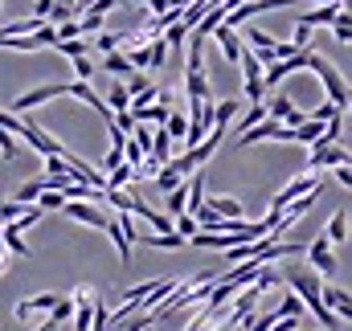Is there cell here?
I'll use <instances>...</instances> for the list:
<instances>
[{
	"label": "cell",
	"instance_id": "cell-16",
	"mask_svg": "<svg viewBox=\"0 0 352 331\" xmlns=\"http://www.w3.org/2000/svg\"><path fill=\"white\" fill-rule=\"evenodd\" d=\"M205 205H209L217 217H246L242 201H234V196H205Z\"/></svg>",
	"mask_w": 352,
	"mask_h": 331
},
{
	"label": "cell",
	"instance_id": "cell-48",
	"mask_svg": "<svg viewBox=\"0 0 352 331\" xmlns=\"http://www.w3.org/2000/svg\"><path fill=\"white\" fill-rule=\"evenodd\" d=\"M263 119H266V106H263V102H254V106L242 115V131H246V127H254V123H263Z\"/></svg>",
	"mask_w": 352,
	"mask_h": 331
},
{
	"label": "cell",
	"instance_id": "cell-31",
	"mask_svg": "<svg viewBox=\"0 0 352 331\" xmlns=\"http://www.w3.org/2000/svg\"><path fill=\"white\" fill-rule=\"evenodd\" d=\"M238 115V102L234 98H221V102H213V123L217 127H230V119Z\"/></svg>",
	"mask_w": 352,
	"mask_h": 331
},
{
	"label": "cell",
	"instance_id": "cell-33",
	"mask_svg": "<svg viewBox=\"0 0 352 331\" xmlns=\"http://www.w3.org/2000/svg\"><path fill=\"white\" fill-rule=\"evenodd\" d=\"M164 131H168L173 139H184V135H188V119H184L180 111H168V119H164Z\"/></svg>",
	"mask_w": 352,
	"mask_h": 331
},
{
	"label": "cell",
	"instance_id": "cell-41",
	"mask_svg": "<svg viewBox=\"0 0 352 331\" xmlns=\"http://www.w3.org/2000/svg\"><path fill=\"white\" fill-rule=\"evenodd\" d=\"M173 229L184 238V242H188V238L197 233V221H192V213H180V217H173Z\"/></svg>",
	"mask_w": 352,
	"mask_h": 331
},
{
	"label": "cell",
	"instance_id": "cell-32",
	"mask_svg": "<svg viewBox=\"0 0 352 331\" xmlns=\"http://www.w3.org/2000/svg\"><path fill=\"white\" fill-rule=\"evenodd\" d=\"M62 205H66V196H62L58 188H45V192L37 196V209H41V213H58Z\"/></svg>",
	"mask_w": 352,
	"mask_h": 331
},
{
	"label": "cell",
	"instance_id": "cell-10",
	"mask_svg": "<svg viewBox=\"0 0 352 331\" xmlns=\"http://www.w3.org/2000/svg\"><path fill=\"white\" fill-rule=\"evenodd\" d=\"M209 37L221 45V58H226V62H238V58H242V49H246V45H242V37H238V29H230V25H217Z\"/></svg>",
	"mask_w": 352,
	"mask_h": 331
},
{
	"label": "cell",
	"instance_id": "cell-42",
	"mask_svg": "<svg viewBox=\"0 0 352 331\" xmlns=\"http://www.w3.org/2000/svg\"><path fill=\"white\" fill-rule=\"evenodd\" d=\"M291 45H295V49H311V25L295 21V37H291Z\"/></svg>",
	"mask_w": 352,
	"mask_h": 331
},
{
	"label": "cell",
	"instance_id": "cell-59",
	"mask_svg": "<svg viewBox=\"0 0 352 331\" xmlns=\"http://www.w3.org/2000/svg\"><path fill=\"white\" fill-rule=\"evenodd\" d=\"M0 12H4V4H0Z\"/></svg>",
	"mask_w": 352,
	"mask_h": 331
},
{
	"label": "cell",
	"instance_id": "cell-28",
	"mask_svg": "<svg viewBox=\"0 0 352 331\" xmlns=\"http://www.w3.org/2000/svg\"><path fill=\"white\" fill-rule=\"evenodd\" d=\"M41 192H45V180H25V184L12 192V201H21V205H37Z\"/></svg>",
	"mask_w": 352,
	"mask_h": 331
},
{
	"label": "cell",
	"instance_id": "cell-40",
	"mask_svg": "<svg viewBox=\"0 0 352 331\" xmlns=\"http://www.w3.org/2000/svg\"><path fill=\"white\" fill-rule=\"evenodd\" d=\"M70 66H74V78H78V82H90V78H94V62H90L87 54H82V58H70Z\"/></svg>",
	"mask_w": 352,
	"mask_h": 331
},
{
	"label": "cell",
	"instance_id": "cell-57",
	"mask_svg": "<svg viewBox=\"0 0 352 331\" xmlns=\"http://www.w3.org/2000/svg\"><path fill=\"white\" fill-rule=\"evenodd\" d=\"M4 266H8V262H4V258H0V274H4Z\"/></svg>",
	"mask_w": 352,
	"mask_h": 331
},
{
	"label": "cell",
	"instance_id": "cell-27",
	"mask_svg": "<svg viewBox=\"0 0 352 331\" xmlns=\"http://www.w3.org/2000/svg\"><path fill=\"white\" fill-rule=\"evenodd\" d=\"M164 201H168V217H180L184 205H188V180H180L173 192H164Z\"/></svg>",
	"mask_w": 352,
	"mask_h": 331
},
{
	"label": "cell",
	"instance_id": "cell-51",
	"mask_svg": "<svg viewBox=\"0 0 352 331\" xmlns=\"http://www.w3.org/2000/svg\"><path fill=\"white\" fill-rule=\"evenodd\" d=\"M119 164H123V148H111V152L102 156V168L111 172V168H119Z\"/></svg>",
	"mask_w": 352,
	"mask_h": 331
},
{
	"label": "cell",
	"instance_id": "cell-49",
	"mask_svg": "<svg viewBox=\"0 0 352 331\" xmlns=\"http://www.w3.org/2000/svg\"><path fill=\"white\" fill-rule=\"evenodd\" d=\"M21 213H25V205H21V201H4V205H0V221H16Z\"/></svg>",
	"mask_w": 352,
	"mask_h": 331
},
{
	"label": "cell",
	"instance_id": "cell-6",
	"mask_svg": "<svg viewBox=\"0 0 352 331\" xmlns=\"http://www.w3.org/2000/svg\"><path fill=\"white\" fill-rule=\"evenodd\" d=\"M307 54H311V49H303V54H295V58H278V62H270V66L263 70V86H278L283 78L307 70Z\"/></svg>",
	"mask_w": 352,
	"mask_h": 331
},
{
	"label": "cell",
	"instance_id": "cell-26",
	"mask_svg": "<svg viewBox=\"0 0 352 331\" xmlns=\"http://www.w3.org/2000/svg\"><path fill=\"white\" fill-rule=\"evenodd\" d=\"M0 242H4V249H8V253H16V258H29V253H33V249L25 246V238H21L12 225H4V229H0Z\"/></svg>",
	"mask_w": 352,
	"mask_h": 331
},
{
	"label": "cell",
	"instance_id": "cell-43",
	"mask_svg": "<svg viewBox=\"0 0 352 331\" xmlns=\"http://www.w3.org/2000/svg\"><path fill=\"white\" fill-rule=\"evenodd\" d=\"M156 98H160V86H144V90L131 94V106H152Z\"/></svg>",
	"mask_w": 352,
	"mask_h": 331
},
{
	"label": "cell",
	"instance_id": "cell-30",
	"mask_svg": "<svg viewBox=\"0 0 352 331\" xmlns=\"http://www.w3.org/2000/svg\"><path fill=\"white\" fill-rule=\"evenodd\" d=\"M131 180H135V168L127 164V160H123L119 168H111V172H107V188H123V184H131Z\"/></svg>",
	"mask_w": 352,
	"mask_h": 331
},
{
	"label": "cell",
	"instance_id": "cell-5",
	"mask_svg": "<svg viewBox=\"0 0 352 331\" xmlns=\"http://www.w3.org/2000/svg\"><path fill=\"white\" fill-rule=\"evenodd\" d=\"M303 253H307V262H311V270L316 274H324V278H332L336 274V253H332V242L320 233L311 246H303Z\"/></svg>",
	"mask_w": 352,
	"mask_h": 331
},
{
	"label": "cell",
	"instance_id": "cell-37",
	"mask_svg": "<svg viewBox=\"0 0 352 331\" xmlns=\"http://www.w3.org/2000/svg\"><path fill=\"white\" fill-rule=\"evenodd\" d=\"M156 282H160V278H152V282H140V286H127V290H123V303H140V299H148V295L156 290Z\"/></svg>",
	"mask_w": 352,
	"mask_h": 331
},
{
	"label": "cell",
	"instance_id": "cell-13",
	"mask_svg": "<svg viewBox=\"0 0 352 331\" xmlns=\"http://www.w3.org/2000/svg\"><path fill=\"white\" fill-rule=\"evenodd\" d=\"M184 94H188V102L209 98V78H205V70H184Z\"/></svg>",
	"mask_w": 352,
	"mask_h": 331
},
{
	"label": "cell",
	"instance_id": "cell-12",
	"mask_svg": "<svg viewBox=\"0 0 352 331\" xmlns=\"http://www.w3.org/2000/svg\"><path fill=\"white\" fill-rule=\"evenodd\" d=\"M148 156H152L156 164H168V160H173V135H168L164 127L152 131V148H148Z\"/></svg>",
	"mask_w": 352,
	"mask_h": 331
},
{
	"label": "cell",
	"instance_id": "cell-50",
	"mask_svg": "<svg viewBox=\"0 0 352 331\" xmlns=\"http://www.w3.org/2000/svg\"><path fill=\"white\" fill-rule=\"evenodd\" d=\"M336 180H340V188H352V164H336Z\"/></svg>",
	"mask_w": 352,
	"mask_h": 331
},
{
	"label": "cell",
	"instance_id": "cell-56",
	"mask_svg": "<svg viewBox=\"0 0 352 331\" xmlns=\"http://www.w3.org/2000/svg\"><path fill=\"white\" fill-rule=\"evenodd\" d=\"M344 111H352V86H349V98H344Z\"/></svg>",
	"mask_w": 352,
	"mask_h": 331
},
{
	"label": "cell",
	"instance_id": "cell-35",
	"mask_svg": "<svg viewBox=\"0 0 352 331\" xmlns=\"http://www.w3.org/2000/svg\"><path fill=\"white\" fill-rule=\"evenodd\" d=\"M152 180H156V192H173L176 184H180V180H184V176H176L173 168L164 164L160 168V172H156V176H152Z\"/></svg>",
	"mask_w": 352,
	"mask_h": 331
},
{
	"label": "cell",
	"instance_id": "cell-7",
	"mask_svg": "<svg viewBox=\"0 0 352 331\" xmlns=\"http://www.w3.org/2000/svg\"><path fill=\"white\" fill-rule=\"evenodd\" d=\"M62 94H66V82H50V86H37V90H25V94H16V102H12V115H25V111L41 106V102H50V98H62Z\"/></svg>",
	"mask_w": 352,
	"mask_h": 331
},
{
	"label": "cell",
	"instance_id": "cell-20",
	"mask_svg": "<svg viewBox=\"0 0 352 331\" xmlns=\"http://www.w3.org/2000/svg\"><path fill=\"white\" fill-rule=\"evenodd\" d=\"M102 233H107V238L115 242V249H119V258H123V266H127V262H131V238H127V233L119 229V221H115V217L107 221V229H102Z\"/></svg>",
	"mask_w": 352,
	"mask_h": 331
},
{
	"label": "cell",
	"instance_id": "cell-15",
	"mask_svg": "<svg viewBox=\"0 0 352 331\" xmlns=\"http://www.w3.org/2000/svg\"><path fill=\"white\" fill-rule=\"evenodd\" d=\"M316 139H324V123H316V119H307V123H299V127H291V144H316Z\"/></svg>",
	"mask_w": 352,
	"mask_h": 331
},
{
	"label": "cell",
	"instance_id": "cell-38",
	"mask_svg": "<svg viewBox=\"0 0 352 331\" xmlns=\"http://www.w3.org/2000/svg\"><path fill=\"white\" fill-rule=\"evenodd\" d=\"M50 319H54L58 328H62L66 319H74V299H58V303H54V311H50Z\"/></svg>",
	"mask_w": 352,
	"mask_h": 331
},
{
	"label": "cell",
	"instance_id": "cell-18",
	"mask_svg": "<svg viewBox=\"0 0 352 331\" xmlns=\"http://www.w3.org/2000/svg\"><path fill=\"white\" fill-rule=\"evenodd\" d=\"M107 106H111V115H119V111H131V90H127V82H115L111 90H107V98H102Z\"/></svg>",
	"mask_w": 352,
	"mask_h": 331
},
{
	"label": "cell",
	"instance_id": "cell-46",
	"mask_svg": "<svg viewBox=\"0 0 352 331\" xmlns=\"http://www.w3.org/2000/svg\"><path fill=\"white\" fill-rule=\"evenodd\" d=\"M16 152H21V148H16V135H8V131L0 127V156H4V160H16Z\"/></svg>",
	"mask_w": 352,
	"mask_h": 331
},
{
	"label": "cell",
	"instance_id": "cell-23",
	"mask_svg": "<svg viewBox=\"0 0 352 331\" xmlns=\"http://www.w3.org/2000/svg\"><path fill=\"white\" fill-rule=\"evenodd\" d=\"M250 282H254V295L263 299L266 290H274V286H283V274H278V270H270V266H258V274H254Z\"/></svg>",
	"mask_w": 352,
	"mask_h": 331
},
{
	"label": "cell",
	"instance_id": "cell-3",
	"mask_svg": "<svg viewBox=\"0 0 352 331\" xmlns=\"http://www.w3.org/2000/svg\"><path fill=\"white\" fill-rule=\"evenodd\" d=\"M311 188H324V172H311V168H307V172L299 176V180H291V184H287L283 192H274L270 209H278V213H283V209H287V205H291L295 196H303V192H311Z\"/></svg>",
	"mask_w": 352,
	"mask_h": 331
},
{
	"label": "cell",
	"instance_id": "cell-44",
	"mask_svg": "<svg viewBox=\"0 0 352 331\" xmlns=\"http://www.w3.org/2000/svg\"><path fill=\"white\" fill-rule=\"evenodd\" d=\"M123 160H127L131 168H135V164H144V148H140V144H135L131 135L123 139Z\"/></svg>",
	"mask_w": 352,
	"mask_h": 331
},
{
	"label": "cell",
	"instance_id": "cell-58",
	"mask_svg": "<svg viewBox=\"0 0 352 331\" xmlns=\"http://www.w3.org/2000/svg\"><path fill=\"white\" fill-rule=\"evenodd\" d=\"M131 4H144V0H131Z\"/></svg>",
	"mask_w": 352,
	"mask_h": 331
},
{
	"label": "cell",
	"instance_id": "cell-4",
	"mask_svg": "<svg viewBox=\"0 0 352 331\" xmlns=\"http://www.w3.org/2000/svg\"><path fill=\"white\" fill-rule=\"evenodd\" d=\"M336 164H352V152L316 139V144H311V160H307V168H311V172H328V168H336Z\"/></svg>",
	"mask_w": 352,
	"mask_h": 331
},
{
	"label": "cell",
	"instance_id": "cell-54",
	"mask_svg": "<svg viewBox=\"0 0 352 331\" xmlns=\"http://www.w3.org/2000/svg\"><path fill=\"white\" fill-rule=\"evenodd\" d=\"M37 331H58V323H54V319L45 315V323H41V328H37Z\"/></svg>",
	"mask_w": 352,
	"mask_h": 331
},
{
	"label": "cell",
	"instance_id": "cell-8",
	"mask_svg": "<svg viewBox=\"0 0 352 331\" xmlns=\"http://www.w3.org/2000/svg\"><path fill=\"white\" fill-rule=\"evenodd\" d=\"M62 213H66V217H74L78 225H90V229H107V221H111L102 209H94V201H66V205H62Z\"/></svg>",
	"mask_w": 352,
	"mask_h": 331
},
{
	"label": "cell",
	"instance_id": "cell-21",
	"mask_svg": "<svg viewBox=\"0 0 352 331\" xmlns=\"http://www.w3.org/2000/svg\"><path fill=\"white\" fill-rule=\"evenodd\" d=\"M336 12H340V4H316V8H311V12H303L299 21L316 29V25H332V21H336Z\"/></svg>",
	"mask_w": 352,
	"mask_h": 331
},
{
	"label": "cell",
	"instance_id": "cell-45",
	"mask_svg": "<svg viewBox=\"0 0 352 331\" xmlns=\"http://www.w3.org/2000/svg\"><path fill=\"white\" fill-rule=\"evenodd\" d=\"M246 45H250V49H274V37H270V33H263V29H250Z\"/></svg>",
	"mask_w": 352,
	"mask_h": 331
},
{
	"label": "cell",
	"instance_id": "cell-17",
	"mask_svg": "<svg viewBox=\"0 0 352 331\" xmlns=\"http://www.w3.org/2000/svg\"><path fill=\"white\" fill-rule=\"evenodd\" d=\"M316 201H320V188H311V192L295 196V201L287 205V217H283V221H287V225H295V221H299V217H303V213H307V209L316 205Z\"/></svg>",
	"mask_w": 352,
	"mask_h": 331
},
{
	"label": "cell",
	"instance_id": "cell-9",
	"mask_svg": "<svg viewBox=\"0 0 352 331\" xmlns=\"http://www.w3.org/2000/svg\"><path fill=\"white\" fill-rule=\"evenodd\" d=\"M54 303H58V295H50V290H45V295H33V299H21V303L12 307V315H16L21 323H29L33 315H50V311H54Z\"/></svg>",
	"mask_w": 352,
	"mask_h": 331
},
{
	"label": "cell",
	"instance_id": "cell-34",
	"mask_svg": "<svg viewBox=\"0 0 352 331\" xmlns=\"http://www.w3.org/2000/svg\"><path fill=\"white\" fill-rule=\"evenodd\" d=\"M332 33H336V41H344V45H349V41H352V12H344V8L336 12V21H332Z\"/></svg>",
	"mask_w": 352,
	"mask_h": 331
},
{
	"label": "cell",
	"instance_id": "cell-47",
	"mask_svg": "<svg viewBox=\"0 0 352 331\" xmlns=\"http://www.w3.org/2000/svg\"><path fill=\"white\" fill-rule=\"evenodd\" d=\"M94 49H98V54L119 49V33H98V37H94Z\"/></svg>",
	"mask_w": 352,
	"mask_h": 331
},
{
	"label": "cell",
	"instance_id": "cell-1",
	"mask_svg": "<svg viewBox=\"0 0 352 331\" xmlns=\"http://www.w3.org/2000/svg\"><path fill=\"white\" fill-rule=\"evenodd\" d=\"M307 70L324 82V94H328V102H336V106H344V98H349V82H344V74L324 58V54H307Z\"/></svg>",
	"mask_w": 352,
	"mask_h": 331
},
{
	"label": "cell",
	"instance_id": "cell-19",
	"mask_svg": "<svg viewBox=\"0 0 352 331\" xmlns=\"http://www.w3.org/2000/svg\"><path fill=\"white\" fill-rule=\"evenodd\" d=\"M135 242H144V246H156V249H180V246H188L180 233H135Z\"/></svg>",
	"mask_w": 352,
	"mask_h": 331
},
{
	"label": "cell",
	"instance_id": "cell-14",
	"mask_svg": "<svg viewBox=\"0 0 352 331\" xmlns=\"http://www.w3.org/2000/svg\"><path fill=\"white\" fill-rule=\"evenodd\" d=\"M102 70H107V74H115V78H123V82L135 74V66H131V62H127V54H119V49H111V54H107Z\"/></svg>",
	"mask_w": 352,
	"mask_h": 331
},
{
	"label": "cell",
	"instance_id": "cell-53",
	"mask_svg": "<svg viewBox=\"0 0 352 331\" xmlns=\"http://www.w3.org/2000/svg\"><path fill=\"white\" fill-rule=\"evenodd\" d=\"M144 4H148V8H152V12H168V8H173V4H168V0H144Z\"/></svg>",
	"mask_w": 352,
	"mask_h": 331
},
{
	"label": "cell",
	"instance_id": "cell-36",
	"mask_svg": "<svg viewBox=\"0 0 352 331\" xmlns=\"http://www.w3.org/2000/svg\"><path fill=\"white\" fill-rule=\"evenodd\" d=\"M340 111H344V106H336V102H328V98H324L320 106H311V111H307V119H316V123H328V119H332V115H340Z\"/></svg>",
	"mask_w": 352,
	"mask_h": 331
},
{
	"label": "cell",
	"instance_id": "cell-29",
	"mask_svg": "<svg viewBox=\"0 0 352 331\" xmlns=\"http://www.w3.org/2000/svg\"><path fill=\"white\" fill-rule=\"evenodd\" d=\"M54 49L66 54V58H82V54H90V41L87 37H70V41H54Z\"/></svg>",
	"mask_w": 352,
	"mask_h": 331
},
{
	"label": "cell",
	"instance_id": "cell-25",
	"mask_svg": "<svg viewBox=\"0 0 352 331\" xmlns=\"http://www.w3.org/2000/svg\"><path fill=\"white\" fill-rule=\"evenodd\" d=\"M332 246H340V242H349V213L340 209V213H332V221H328V233H324Z\"/></svg>",
	"mask_w": 352,
	"mask_h": 331
},
{
	"label": "cell",
	"instance_id": "cell-39",
	"mask_svg": "<svg viewBox=\"0 0 352 331\" xmlns=\"http://www.w3.org/2000/svg\"><path fill=\"white\" fill-rule=\"evenodd\" d=\"M184 37H188V29H184L180 21H176V25H168V29H164V45H168V49H180V45H184Z\"/></svg>",
	"mask_w": 352,
	"mask_h": 331
},
{
	"label": "cell",
	"instance_id": "cell-2",
	"mask_svg": "<svg viewBox=\"0 0 352 331\" xmlns=\"http://www.w3.org/2000/svg\"><path fill=\"white\" fill-rule=\"evenodd\" d=\"M16 139H25L33 152H41V156H62L66 152V144H58L50 131H41L33 119H21V127H16Z\"/></svg>",
	"mask_w": 352,
	"mask_h": 331
},
{
	"label": "cell",
	"instance_id": "cell-22",
	"mask_svg": "<svg viewBox=\"0 0 352 331\" xmlns=\"http://www.w3.org/2000/svg\"><path fill=\"white\" fill-rule=\"evenodd\" d=\"M274 315H278V319H307V307H303V299H299L295 290H287V299L278 303Z\"/></svg>",
	"mask_w": 352,
	"mask_h": 331
},
{
	"label": "cell",
	"instance_id": "cell-24",
	"mask_svg": "<svg viewBox=\"0 0 352 331\" xmlns=\"http://www.w3.org/2000/svg\"><path fill=\"white\" fill-rule=\"evenodd\" d=\"M205 205V176H201V168L192 172V180H188V205H184V213H197Z\"/></svg>",
	"mask_w": 352,
	"mask_h": 331
},
{
	"label": "cell",
	"instance_id": "cell-11",
	"mask_svg": "<svg viewBox=\"0 0 352 331\" xmlns=\"http://www.w3.org/2000/svg\"><path fill=\"white\" fill-rule=\"evenodd\" d=\"M278 127H283V123H274V119H263V123L246 127V131L238 135V148H254V144H266V139H274V135H278Z\"/></svg>",
	"mask_w": 352,
	"mask_h": 331
},
{
	"label": "cell",
	"instance_id": "cell-52",
	"mask_svg": "<svg viewBox=\"0 0 352 331\" xmlns=\"http://www.w3.org/2000/svg\"><path fill=\"white\" fill-rule=\"evenodd\" d=\"M50 8H54V0H37V4H33V16H41V21H45V16H50Z\"/></svg>",
	"mask_w": 352,
	"mask_h": 331
},
{
	"label": "cell",
	"instance_id": "cell-55",
	"mask_svg": "<svg viewBox=\"0 0 352 331\" xmlns=\"http://www.w3.org/2000/svg\"><path fill=\"white\" fill-rule=\"evenodd\" d=\"M168 4H173V8H188V4H192V0H168Z\"/></svg>",
	"mask_w": 352,
	"mask_h": 331
}]
</instances>
